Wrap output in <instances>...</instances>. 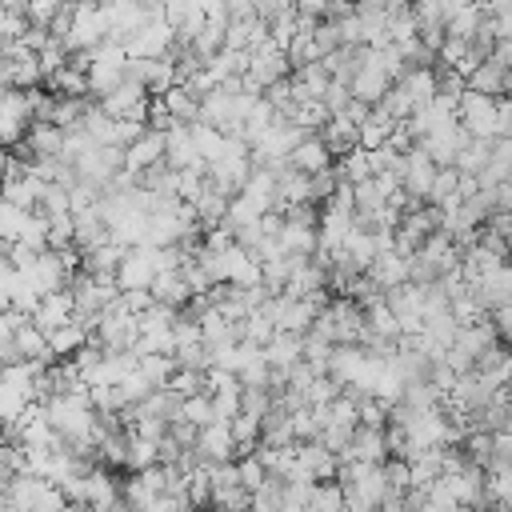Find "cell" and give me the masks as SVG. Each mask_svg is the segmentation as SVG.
I'll return each instance as SVG.
<instances>
[{
    "instance_id": "48",
    "label": "cell",
    "mask_w": 512,
    "mask_h": 512,
    "mask_svg": "<svg viewBox=\"0 0 512 512\" xmlns=\"http://www.w3.org/2000/svg\"><path fill=\"white\" fill-rule=\"evenodd\" d=\"M496 140H512V104L504 96L496 100Z\"/></svg>"
},
{
    "instance_id": "41",
    "label": "cell",
    "mask_w": 512,
    "mask_h": 512,
    "mask_svg": "<svg viewBox=\"0 0 512 512\" xmlns=\"http://www.w3.org/2000/svg\"><path fill=\"white\" fill-rule=\"evenodd\" d=\"M168 392H176L180 400L184 396H196V392H204V372H192V368H176L172 376H168V384H164Z\"/></svg>"
},
{
    "instance_id": "6",
    "label": "cell",
    "mask_w": 512,
    "mask_h": 512,
    "mask_svg": "<svg viewBox=\"0 0 512 512\" xmlns=\"http://www.w3.org/2000/svg\"><path fill=\"white\" fill-rule=\"evenodd\" d=\"M192 452H196L200 464H228V460H236V440H232L228 424H216V420H212V424L196 428Z\"/></svg>"
},
{
    "instance_id": "16",
    "label": "cell",
    "mask_w": 512,
    "mask_h": 512,
    "mask_svg": "<svg viewBox=\"0 0 512 512\" xmlns=\"http://www.w3.org/2000/svg\"><path fill=\"white\" fill-rule=\"evenodd\" d=\"M148 296L156 304H164V308H176V312H184L188 300H192V292H188V284H184L180 272H156L152 284H148Z\"/></svg>"
},
{
    "instance_id": "46",
    "label": "cell",
    "mask_w": 512,
    "mask_h": 512,
    "mask_svg": "<svg viewBox=\"0 0 512 512\" xmlns=\"http://www.w3.org/2000/svg\"><path fill=\"white\" fill-rule=\"evenodd\" d=\"M116 304H120L124 312L140 316L144 308H152V296H148V288H128V292H120V296H116Z\"/></svg>"
},
{
    "instance_id": "22",
    "label": "cell",
    "mask_w": 512,
    "mask_h": 512,
    "mask_svg": "<svg viewBox=\"0 0 512 512\" xmlns=\"http://www.w3.org/2000/svg\"><path fill=\"white\" fill-rule=\"evenodd\" d=\"M240 196L252 200L260 212H272L276 208V172L272 168H252L248 180L240 184Z\"/></svg>"
},
{
    "instance_id": "49",
    "label": "cell",
    "mask_w": 512,
    "mask_h": 512,
    "mask_svg": "<svg viewBox=\"0 0 512 512\" xmlns=\"http://www.w3.org/2000/svg\"><path fill=\"white\" fill-rule=\"evenodd\" d=\"M368 112H372V108H368V104H360V100H348V104H344V116H348L352 124H360V120H368Z\"/></svg>"
},
{
    "instance_id": "11",
    "label": "cell",
    "mask_w": 512,
    "mask_h": 512,
    "mask_svg": "<svg viewBox=\"0 0 512 512\" xmlns=\"http://www.w3.org/2000/svg\"><path fill=\"white\" fill-rule=\"evenodd\" d=\"M160 160H164V132L144 128V132L124 148V172H132V176L148 172V168L160 164Z\"/></svg>"
},
{
    "instance_id": "35",
    "label": "cell",
    "mask_w": 512,
    "mask_h": 512,
    "mask_svg": "<svg viewBox=\"0 0 512 512\" xmlns=\"http://www.w3.org/2000/svg\"><path fill=\"white\" fill-rule=\"evenodd\" d=\"M236 480H240V488L252 496V492H260L272 476L264 472V464L256 460V452H248V456H236Z\"/></svg>"
},
{
    "instance_id": "30",
    "label": "cell",
    "mask_w": 512,
    "mask_h": 512,
    "mask_svg": "<svg viewBox=\"0 0 512 512\" xmlns=\"http://www.w3.org/2000/svg\"><path fill=\"white\" fill-rule=\"evenodd\" d=\"M160 104H164V112L176 120V124H196V96L184 88V84H172L164 96H160Z\"/></svg>"
},
{
    "instance_id": "40",
    "label": "cell",
    "mask_w": 512,
    "mask_h": 512,
    "mask_svg": "<svg viewBox=\"0 0 512 512\" xmlns=\"http://www.w3.org/2000/svg\"><path fill=\"white\" fill-rule=\"evenodd\" d=\"M36 212H40L44 220L72 216V212H68V188H64V184H48V188H44V196H40V204H36Z\"/></svg>"
},
{
    "instance_id": "9",
    "label": "cell",
    "mask_w": 512,
    "mask_h": 512,
    "mask_svg": "<svg viewBox=\"0 0 512 512\" xmlns=\"http://www.w3.org/2000/svg\"><path fill=\"white\" fill-rule=\"evenodd\" d=\"M336 460L384 464V460H388V448H384V428H364V424H356V428H352V436H348V448H344Z\"/></svg>"
},
{
    "instance_id": "17",
    "label": "cell",
    "mask_w": 512,
    "mask_h": 512,
    "mask_svg": "<svg viewBox=\"0 0 512 512\" xmlns=\"http://www.w3.org/2000/svg\"><path fill=\"white\" fill-rule=\"evenodd\" d=\"M100 244H108V224L100 220V212L96 208L92 212H76L72 216V248L76 252H92Z\"/></svg>"
},
{
    "instance_id": "29",
    "label": "cell",
    "mask_w": 512,
    "mask_h": 512,
    "mask_svg": "<svg viewBox=\"0 0 512 512\" xmlns=\"http://www.w3.org/2000/svg\"><path fill=\"white\" fill-rule=\"evenodd\" d=\"M392 124H396V120H388V116H380V112H368V120H360V124H356V148H364V152L384 148V144H388Z\"/></svg>"
},
{
    "instance_id": "15",
    "label": "cell",
    "mask_w": 512,
    "mask_h": 512,
    "mask_svg": "<svg viewBox=\"0 0 512 512\" xmlns=\"http://www.w3.org/2000/svg\"><path fill=\"white\" fill-rule=\"evenodd\" d=\"M300 348H304V336H292V332H272V340L260 348L264 364L272 372H288L292 364H300Z\"/></svg>"
},
{
    "instance_id": "23",
    "label": "cell",
    "mask_w": 512,
    "mask_h": 512,
    "mask_svg": "<svg viewBox=\"0 0 512 512\" xmlns=\"http://www.w3.org/2000/svg\"><path fill=\"white\" fill-rule=\"evenodd\" d=\"M508 168H512V140H492V148H488V164H484V172L476 176V188L508 184Z\"/></svg>"
},
{
    "instance_id": "10",
    "label": "cell",
    "mask_w": 512,
    "mask_h": 512,
    "mask_svg": "<svg viewBox=\"0 0 512 512\" xmlns=\"http://www.w3.org/2000/svg\"><path fill=\"white\" fill-rule=\"evenodd\" d=\"M164 164H168L172 172H184V168L204 172V168H208V164L196 156V148H192V132H188V124H172V128L164 132Z\"/></svg>"
},
{
    "instance_id": "18",
    "label": "cell",
    "mask_w": 512,
    "mask_h": 512,
    "mask_svg": "<svg viewBox=\"0 0 512 512\" xmlns=\"http://www.w3.org/2000/svg\"><path fill=\"white\" fill-rule=\"evenodd\" d=\"M12 348H16V356L20 360H36V364H52V352H48V340H44V332L32 324V320H24V324H16L12 328Z\"/></svg>"
},
{
    "instance_id": "47",
    "label": "cell",
    "mask_w": 512,
    "mask_h": 512,
    "mask_svg": "<svg viewBox=\"0 0 512 512\" xmlns=\"http://www.w3.org/2000/svg\"><path fill=\"white\" fill-rule=\"evenodd\" d=\"M312 44H316V52H320V56H328L332 48H340V40H336V28H332V20H320V24L312 28Z\"/></svg>"
},
{
    "instance_id": "44",
    "label": "cell",
    "mask_w": 512,
    "mask_h": 512,
    "mask_svg": "<svg viewBox=\"0 0 512 512\" xmlns=\"http://www.w3.org/2000/svg\"><path fill=\"white\" fill-rule=\"evenodd\" d=\"M120 392H124V404L132 408V404H140V400H144V396L152 392V384H148V380H144V376H140V372L132 368V372H128V376L120 380Z\"/></svg>"
},
{
    "instance_id": "1",
    "label": "cell",
    "mask_w": 512,
    "mask_h": 512,
    "mask_svg": "<svg viewBox=\"0 0 512 512\" xmlns=\"http://www.w3.org/2000/svg\"><path fill=\"white\" fill-rule=\"evenodd\" d=\"M104 36H108V20H104L100 0H76L72 20H68V36H64V52H92Z\"/></svg>"
},
{
    "instance_id": "54",
    "label": "cell",
    "mask_w": 512,
    "mask_h": 512,
    "mask_svg": "<svg viewBox=\"0 0 512 512\" xmlns=\"http://www.w3.org/2000/svg\"><path fill=\"white\" fill-rule=\"evenodd\" d=\"M476 512H496V508H476Z\"/></svg>"
},
{
    "instance_id": "27",
    "label": "cell",
    "mask_w": 512,
    "mask_h": 512,
    "mask_svg": "<svg viewBox=\"0 0 512 512\" xmlns=\"http://www.w3.org/2000/svg\"><path fill=\"white\" fill-rule=\"evenodd\" d=\"M276 244L284 256H312L316 252V228H304V224H284L276 228Z\"/></svg>"
},
{
    "instance_id": "31",
    "label": "cell",
    "mask_w": 512,
    "mask_h": 512,
    "mask_svg": "<svg viewBox=\"0 0 512 512\" xmlns=\"http://www.w3.org/2000/svg\"><path fill=\"white\" fill-rule=\"evenodd\" d=\"M332 172H336L340 184H360V180H368V176H372V168H368V152H364V148H352V152L336 156Z\"/></svg>"
},
{
    "instance_id": "8",
    "label": "cell",
    "mask_w": 512,
    "mask_h": 512,
    "mask_svg": "<svg viewBox=\"0 0 512 512\" xmlns=\"http://www.w3.org/2000/svg\"><path fill=\"white\" fill-rule=\"evenodd\" d=\"M152 276H156V264H152V248H148V244L128 248V252L120 256L116 272H112V280H116L120 292H128V288H148Z\"/></svg>"
},
{
    "instance_id": "38",
    "label": "cell",
    "mask_w": 512,
    "mask_h": 512,
    "mask_svg": "<svg viewBox=\"0 0 512 512\" xmlns=\"http://www.w3.org/2000/svg\"><path fill=\"white\" fill-rule=\"evenodd\" d=\"M28 216H32V212H24V208L0 200V244H16L20 232H24V224H28Z\"/></svg>"
},
{
    "instance_id": "39",
    "label": "cell",
    "mask_w": 512,
    "mask_h": 512,
    "mask_svg": "<svg viewBox=\"0 0 512 512\" xmlns=\"http://www.w3.org/2000/svg\"><path fill=\"white\" fill-rule=\"evenodd\" d=\"M48 88L52 92H60V96H88V80H84V72H76V68H60V72H52L48 76Z\"/></svg>"
},
{
    "instance_id": "45",
    "label": "cell",
    "mask_w": 512,
    "mask_h": 512,
    "mask_svg": "<svg viewBox=\"0 0 512 512\" xmlns=\"http://www.w3.org/2000/svg\"><path fill=\"white\" fill-rule=\"evenodd\" d=\"M24 132H28V124L16 120V116H8V112L0 108V148H16V144L24 140Z\"/></svg>"
},
{
    "instance_id": "21",
    "label": "cell",
    "mask_w": 512,
    "mask_h": 512,
    "mask_svg": "<svg viewBox=\"0 0 512 512\" xmlns=\"http://www.w3.org/2000/svg\"><path fill=\"white\" fill-rule=\"evenodd\" d=\"M464 88H468V92H480V96H504V92H508V68H500V64H492V60H480V64L468 72Z\"/></svg>"
},
{
    "instance_id": "12",
    "label": "cell",
    "mask_w": 512,
    "mask_h": 512,
    "mask_svg": "<svg viewBox=\"0 0 512 512\" xmlns=\"http://www.w3.org/2000/svg\"><path fill=\"white\" fill-rule=\"evenodd\" d=\"M284 164H288L292 172H300V176H316V172L332 168V152L324 148L320 136H304V140L284 156Z\"/></svg>"
},
{
    "instance_id": "28",
    "label": "cell",
    "mask_w": 512,
    "mask_h": 512,
    "mask_svg": "<svg viewBox=\"0 0 512 512\" xmlns=\"http://www.w3.org/2000/svg\"><path fill=\"white\" fill-rule=\"evenodd\" d=\"M484 24V8L476 4V0H468L464 8H456L448 20H444V36H452V40H472L476 36V28Z\"/></svg>"
},
{
    "instance_id": "20",
    "label": "cell",
    "mask_w": 512,
    "mask_h": 512,
    "mask_svg": "<svg viewBox=\"0 0 512 512\" xmlns=\"http://www.w3.org/2000/svg\"><path fill=\"white\" fill-rule=\"evenodd\" d=\"M44 340H48V352H52V360H68L72 352H80V348L88 344V328H84V324L72 316V320H64L60 328H52Z\"/></svg>"
},
{
    "instance_id": "7",
    "label": "cell",
    "mask_w": 512,
    "mask_h": 512,
    "mask_svg": "<svg viewBox=\"0 0 512 512\" xmlns=\"http://www.w3.org/2000/svg\"><path fill=\"white\" fill-rule=\"evenodd\" d=\"M464 144H468V136L460 132V124H456V120L416 140V148H420V152H424V156H428L436 168H452V160H456V152H460Z\"/></svg>"
},
{
    "instance_id": "25",
    "label": "cell",
    "mask_w": 512,
    "mask_h": 512,
    "mask_svg": "<svg viewBox=\"0 0 512 512\" xmlns=\"http://www.w3.org/2000/svg\"><path fill=\"white\" fill-rule=\"evenodd\" d=\"M388 84H392V80H388L384 72H376V68H356L352 80H348V92H352V100H360V104L372 108V104L388 92Z\"/></svg>"
},
{
    "instance_id": "53",
    "label": "cell",
    "mask_w": 512,
    "mask_h": 512,
    "mask_svg": "<svg viewBox=\"0 0 512 512\" xmlns=\"http://www.w3.org/2000/svg\"><path fill=\"white\" fill-rule=\"evenodd\" d=\"M476 4H480V8H484V4H492V0H476Z\"/></svg>"
},
{
    "instance_id": "3",
    "label": "cell",
    "mask_w": 512,
    "mask_h": 512,
    "mask_svg": "<svg viewBox=\"0 0 512 512\" xmlns=\"http://www.w3.org/2000/svg\"><path fill=\"white\" fill-rule=\"evenodd\" d=\"M168 52H172V24H168L164 16L140 24V28L124 40V56H128V60H160V56H168Z\"/></svg>"
},
{
    "instance_id": "34",
    "label": "cell",
    "mask_w": 512,
    "mask_h": 512,
    "mask_svg": "<svg viewBox=\"0 0 512 512\" xmlns=\"http://www.w3.org/2000/svg\"><path fill=\"white\" fill-rule=\"evenodd\" d=\"M304 512H344V488H340L336 480L312 484V496H308Z\"/></svg>"
},
{
    "instance_id": "5",
    "label": "cell",
    "mask_w": 512,
    "mask_h": 512,
    "mask_svg": "<svg viewBox=\"0 0 512 512\" xmlns=\"http://www.w3.org/2000/svg\"><path fill=\"white\" fill-rule=\"evenodd\" d=\"M432 176H436V164H432L420 148H408V152L400 156L396 180H400V192H404V196H412V200L424 204V196H428V188H432Z\"/></svg>"
},
{
    "instance_id": "2",
    "label": "cell",
    "mask_w": 512,
    "mask_h": 512,
    "mask_svg": "<svg viewBox=\"0 0 512 512\" xmlns=\"http://www.w3.org/2000/svg\"><path fill=\"white\" fill-rule=\"evenodd\" d=\"M496 100L500 96H480V92H460L456 100V124L468 140H496Z\"/></svg>"
},
{
    "instance_id": "52",
    "label": "cell",
    "mask_w": 512,
    "mask_h": 512,
    "mask_svg": "<svg viewBox=\"0 0 512 512\" xmlns=\"http://www.w3.org/2000/svg\"><path fill=\"white\" fill-rule=\"evenodd\" d=\"M280 512H304L300 504H288V500H280Z\"/></svg>"
},
{
    "instance_id": "26",
    "label": "cell",
    "mask_w": 512,
    "mask_h": 512,
    "mask_svg": "<svg viewBox=\"0 0 512 512\" xmlns=\"http://www.w3.org/2000/svg\"><path fill=\"white\" fill-rule=\"evenodd\" d=\"M396 84H400L404 96L412 100V112L424 108V104L436 96V76H432V68H404V76H400Z\"/></svg>"
},
{
    "instance_id": "50",
    "label": "cell",
    "mask_w": 512,
    "mask_h": 512,
    "mask_svg": "<svg viewBox=\"0 0 512 512\" xmlns=\"http://www.w3.org/2000/svg\"><path fill=\"white\" fill-rule=\"evenodd\" d=\"M12 272H16V268H8V264L0 268V312H8V288H12Z\"/></svg>"
},
{
    "instance_id": "24",
    "label": "cell",
    "mask_w": 512,
    "mask_h": 512,
    "mask_svg": "<svg viewBox=\"0 0 512 512\" xmlns=\"http://www.w3.org/2000/svg\"><path fill=\"white\" fill-rule=\"evenodd\" d=\"M368 280H372L380 292H388V288H396V284L408 280V260L396 256V252H380V256L368 264Z\"/></svg>"
},
{
    "instance_id": "51",
    "label": "cell",
    "mask_w": 512,
    "mask_h": 512,
    "mask_svg": "<svg viewBox=\"0 0 512 512\" xmlns=\"http://www.w3.org/2000/svg\"><path fill=\"white\" fill-rule=\"evenodd\" d=\"M0 8H8V12H20V8H24V0H0Z\"/></svg>"
},
{
    "instance_id": "19",
    "label": "cell",
    "mask_w": 512,
    "mask_h": 512,
    "mask_svg": "<svg viewBox=\"0 0 512 512\" xmlns=\"http://www.w3.org/2000/svg\"><path fill=\"white\" fill-rule=\"evenodd\" d=\"M132 368H136V356H132V352H104V356L92 364V372L84 376V384H88V388H96V384H120Z\"/></svg>"
},
{
    "instance_id": "42",
    "label": "cell",
    "mask_w": 512,
    "mask_h": 512,
    "mask_svg": "<svg viewBox=\"0 0 512 512\" xmlns=\"http://www.w3.org/2000/svg\"><path fill=\"white\" fill-rule=\"evenodd\" d=\"M64 64H68V52H64L56 40H48V44L36 52V68H40V80H48L52 72H60Z\"/></svg>"
},
{
    "instance_id": "37",
    "label": "cell",
    "mask_w": 512,
    "mask_h": 512,
    "mask_svg": "<svg viewBox=\"0 0 512 512\" xmlns=\"http://www.w3.org/2000/svg\"><path fill=\"white\" fill-rule=\"evenodd\" d=\"M176 420H184V424H192V428H204V424H212V404H208V392L184 396V400H180V412H176Z\"/></svg>"
},
{
    "instance_id": "4",
    "label": "cell",
    "mask_w": 512,
    "mask_h": 512,
    "mask_svg": "<svg viewBox=\"0 0 512 512\" xmlns=\"http://www.w3.org/2000/svg\"><path fill=\"white\" fill-rule=\"evenodd\" d=\"M96 108L104 112V116H112V120H140L144 124V112H148V92L132 80V76H124L112 92H104L100 100H96Z\"/></svg>"
},
{
    "instance_id": "14",
    "label": "cell",
    "mask_w": 512,
    "mask_h": 512,
    "mask_svg": "<svg viewBox=\"0 0 512 512\" xmlns=\"http://www.w3.org/2000/svg\"><path fill=\"white\" fill-rule=\"evenodd\" d=\"M28 320L48 336V332L60 328L64 320H72V292H68V288H60V292H44L40 304H36V312H32Z\"/></svg>"
},
{
    "instance_id": "43",
    "label": "cell",
    "mask_w": 512,
    "mask_h": 512,
    "mask_svg": "<svg viewBox=\"0 0 512 512\" xmlns=\"http://www.w3.org/2000/svg\"><path fill=\"white\" fill-rule=\"evenodd\" d=\"M268 408H272V392L268 388H240V412L260 420Z\"/></svg>"
},
{
    "instance_id": "32",
    "label": "cell",
    "mask_w": 512,
    "mask_h": 512,
    "mask_svg": "<svg viewBox=\"0 0 512 512\" xmlns=\"http://www.w3.org/2000/svg\"><path fill=\"white\" fill-rule=\"evenodd\" d=\"M188 132H192V148H196V156L204 160V164H212V160H220V152H224V132H216V128H208V124H188Z\"/></svg>"
},
{
    "instance_id": "13",
    "label": "cell",
    "mask_w": 512,
    "mask_h": 512,
    "mask_svg": "<svg viewBox=\"0 0 512 512\" xmlns=\"http://www.w3.org/2000/svg\"><path fill=\"white\" fill-rule=\"evenodd\" d=\"M24 276H28L32 288L44 296V292H60V288H68V276H72V272L64 268V260H60L56 252H40Z\"/></svg>"
},
{
    "instance_id": "33",
    "label": "cell",
    "mask_w": 512,
    "mask_h": 512,
    "mask_svg": "<svg viewBox=\"0 0 512 512\" xmlns=\"http://www.w3.org/2000/svg\"><path fill=\"white\" fill-rule=\"evenodd\" d=\"M488 148H492V140H468V144L456 152L452 168H456L460 176H480L484 164H488Z\"/></svg>"
},
{
    "instance_id": "36",
    "label": "cell",
    "mask_w": 512,
    "mask_h": 512,
    "mask_svg": "<svg viewBox=\"0 0 512 512\" xmlns=\"http://www.w3.org/2000/svg\"><path fill=\"white\" fill-rule=\"evenodd\" d=\"M136 372H140L152 388H164L168 376L176 372V360H172V356H136Z\"/></svg>"
}]
</instances>
